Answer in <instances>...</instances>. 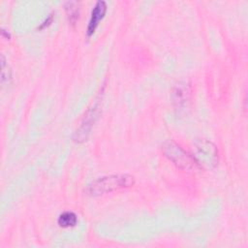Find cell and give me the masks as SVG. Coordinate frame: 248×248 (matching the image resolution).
<instances>
[{
    "instance_id": "obj_1",
    "label": "cell",
    "mask_w": 248,
    "mask_h": 248,
    "mask_svg": "<svg viewBox=\"0 0 248 248\" xmlns=\"http://www.w3.org/2000/svg\"><path fill=\"white\" fill-rule=\"evenodd\" d=\"M135 179L129 174H112L92 181L86 188V193L90 196H102L120 189L133 186Z\"/></svg>"
},
{
    "instance_id": "obj_5",
    "label": "cell",
    "mask_w": 248,
    "mask_h": 248,
    "mask_svg": "<svg viewBox=\"0 0 248 248\" xmlns=\"http://www.w3.org/2000/svg\"><path fill=\"white\" fill-rule=\"evenodd\" d=\"M106 12H107L106 2L105 1L96 2L95 6L93 7V9L91 11V16H90V19H89L87 30H86V34L88 37L93 35V33L95 32L96 28L98 27L100 21L103 19Z\"/></svg>"
},
{
    "instance_id": "obj_2",
    "label": "cell",
    "mask_w": 248,
    "mask_h": 248,
    "mask_svg": "<svg viewBox=\"0 0 248 248\" xmlns=\"http://www.w3.org/2000/svg\"><path fill=\"white\" fill-rule=\"evenodd\" d=\"M193 158L199 167L210 170L218 164V150L207 140H198L193 145Z\"/></svg>"
},
{
    "instance_id": "obj_4",
    "label": "cell",
    "mask_w": 248,
    "mask_h": 248,
    "mask_svg": "<svg viewBox=\"0 0 248 248\" xmlns=\"http://www.w3.org/2000/svg\"><path fill=\"white\" fill-rule=\"evenodd\" d=\"M100 108H101V99L97 100L92 105V107L89 108V109L86 111L79 128L75 133V136H74L75 141L81 142V141L86 140V139L90 133V130L92 128V125L95 123V121L99 115Z\"/></svg>"
},
{
    "instance_id": "obj_8",
    "label": "cell",
    "mask_w": 248,
    "mask_h": 248,
    "mask_svg": "<svg viewBox=\"0 0 248 248\" xmlns=\"http://www.w3.org/2000/svg\"><path fill=\"white\" fill-rule=\"evenodd\" d=\"M189 87L187 84H179L174 91V100L178 106H182L189 98Z\"/></svg>"
},
{
    "instance_id": "obj_9",
    "label": "cell",
    "mask_w": 248,
    "mask_h": 248,
    "mask_svg": "<svg viewBox=\"0 0 248 248\" xmlns=\"http://www.w3.org/2000/svg\"><path fill=\"white\" fill-rule=\"evenodd\" d=\"M1 68H2V71H1V83L4 84L5 82H9V80L11 79V70L9 69L8 66H6V61H5V57L4 55H1Z\"/></svg>"
},
{
    "instance_id": "obj_7",
    "label": "cell",
    "mask_w": 248,
    "mask_h": 248,
    "mask_svg": "<svg viewBox=\"0 0 248 248\" xmlns=\"http://www.w3.org/2000/svg\"><path fill=\"white\" fill-rule=\"evenodd\" d=\"M65 11L69 21L74 24L78 19L79 4L76 1H68L65 3Z\"/></svg>"
},
{
    "instance_id": "obj_3",
    "label": "cell",
    "mask_w": 248,
    "mask_h": 248,
    "mask_svg": "<svg viewBox=\"0 0 248 248\" xmlns=\"http://www.w3.org/2000/svg\"><path fill=\"white\" fill-rule=\"evenodd\" d=\"M163 152L170 162L181 170L191 171L199 168L193 156L188 154L174 141L169 140L165 142L163 145Z\"/></svg>"
},
{
    "instance_id": "obj_6",
    "label": "cell",
    "mask_w": 248,
    "mask_h": 248,
    "mask_svg": "<svg viewBox=\"0 0 248 248\" xmlns=\"http://www.w3.org/2000/svg\"><path fill=\"white\" fill-rule=\"evenodd\" d=\"M57 223L62 228H70L74 227L78 223L77 215L72 211H64L58 217Z\"/></svg>"
}]
</instances>
